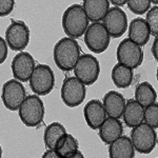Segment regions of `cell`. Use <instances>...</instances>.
<instances>
[{
	"mask_svg": "<svg viewBox=\"0 0 158 158\" xmlns=\"http://www.w3.org/2000/svg\"><path fill=\"white\" fill-rule=\"evenodd\" d=\"M55 85L54 72L49 65H36L30 78V88L39 96L48 95L53 91Z\"/></svg>",
	"mask_w": 158,
	"mask_h": 158,
	"instance_id": "cell-6",
	"label": "cell"
},
{
	"mask_svg": "<svg viewBox=\"0 0 158 158\" xmlns=\"http://www.w3.org/2000/svg\"><path fill=\"white\" fill-rule=\"evenodd\" d=\"M15 6V1L13 0H0V17L10 15Z\"/></svg>",
	"mask_w": 158,
	"mask_h": 158,
	"instance_id": "cell-28",
	"label": "cell"
},
{
	"mask_svg": "<svg viewBox=\"0 0 158 158\" xmlns=\"http://www.w3.org/2000/svg\"><path fill=\"white\" fill-rule=\"evenodd\" d=\"M123 127L119 119L108 117L99 128V137L106 144H111L113 141L122 136Z\"/></svg>",
	"mask_w": 158,
	"mask_h": 158,
	"instance_id": "cell-17",
	"label": "cell"
},
{
	"mask_svg": "<svg viewBox=\"0 0 158 158\" xmlns=\"http://www.w3.org/2000/svg\"><path fill=\"white\" fill-rule=\"evenodd\" d=\"M157 94L151 83L141 82L137 85L136 91H135V100L138 102L142 108L151 106V104L156 102Z\"/></svg>",
	"mask_w": 158,
	"mask_h": 158,
	"instance_id": "cell-21",
	"label": "cell"
},
{
	"mask_svg": "<svg viewBox=\"0 0 158 158\" xmlns=\"http://www.w3.org/2000/svg\"><path fill=\"white\" fill-rule=\"evenodd\" d=\"M103 27L110 37H121L128 29V17L120 7H111L103 18Z\"/></svg>",
	"mask_w": 158,
	"mask_h": 158,
	"instance_id": "cell-12",
	"label": "cell"
},
{
	"mask_svg": "<svg viewBox=\"0 0 158 158\" xmlns=\"http://www.w3.org/2000/svg\"><path fill=\"white\" fill-rule=\"evenodd\" d=\"M149 27L150 34L156 37L158 35V6H155L149 10L147 14V18L144 19Z\"/></svg>",
	"mask_w": 158,
	"mask_h": 158,
	"instance_id": "cell-26",
	"label": "cell"
},
{
	"mask_svg": "<svg viewBox=\"0 0 158 158\" xmlns=\"http://www.w3.org/2000/svg\"><path fill=\"white\" fill-rule=\"evenodd\" d=\"M42 158H61L55 150H48L44 154L42 155Z\"/></svg>",
	"mask_w": 158,
	"mask_h": 158,
	"instance_id": "cell-30",
	"label": "cell"
},
{
	"mask_svg": "<svg viewBox=\"0 0 158 158\" xmlns=\"http://www.w3.org/2000/svg\"><path fill=\"white\" fill-rule=\"evenodd\" d=\"M112 80L118 89H127L133 82V72L131 69L117 63L112 70Z\"/></svg>",
	"mask_w": 158,
	"mask_h": 158,
	"instance_id": "cell-22",
	"label": "cell"
},
{
	"mask_svg": "<svg viewBox=\"0 0 158 158\" xmlns=\"http://www.w3.org/2000/svg\"><path fill=\"white\" fill-rule=\"evenodd\" d=\"M2 156V149H1V146H0V158Z\"/></svg>",
	"mask_w": 158,
	"mask_h": 158,
	"instance_id": "cell-34",
	"label": "cell"
},
{
	"mask_svg": "<svg viewBox=\"0 0 158 158\" xmlns=\"http://www.w3.org/2000/svg\"><path fill=\"white\" fill-rule=\"evenodd\" d=\"M152 54H153V57H154L155 59H157L158 58V38H155L154 42H153Z\"/></svg>",
	"mask_w": 158,
	"mask_h": 158,
	"instance_id": "cell-31",
	"label": "cell"
},
{
	"mask_svg": "<svg viewBox=\"0 0 158 158\" xmlns=\"http://www.w3.org/2000/svg\"><path fill=\"white\" fill-rule=\"evenodd\" d=\"M83 115H85L86 124L93 130H98L106 118L103 104L97 99L90 100L85 104L83 109Z\"/></svg>",
	"mask_w": 158,
	"mask_h": 158,
	"instance_id": "cell-14",
	"label": "cell"
},
{
	"mask_svg": "<svg viewBox=\"0 0 158 158\" xmlns=\"http://www.w3.org/2000/svg\"><path fill=\"white\" fill-rule=\"evenodd\" d=\"M129 39L132 40L139 47L146 45L150 40V31L147 25L146 20L141 17L135 18L129 25Z\"/></svg>",
	"mask_w": 158,
	"mask_h": 158,
	"instance_id": "cell-18",
	"label": "cell"
},
{
	"mask_svg": "<svg viewBox=\"0 0 158 158\" xmlns=\"http://www.w3.org/2000/svg\"><path fill=\"white\" fill-rule=\"evenodd\" d=\"M110 4H113V6H115V7H119V6H124V4H127V1L126 0H121V1L111 0V1H110Z\"/></svg>",
	"mask_w": 158,
	"mask_h": 158,
	"instance_id": "cell-32",
	"label": "cell"
},
{
	"mask_svg": "<svg viewBox=\"0 0 158 158\" xmlns=\"http://www.w3.org/2000/svg\"><path fill=\"white\" fill-rule=\"evenodd\" d=\"M111 37L101 22L90 24L85 33V42L88 49L95 54H100L109 48Z\"/></svg>",
	"mask_w": 158,
	"mask_h": 158,
	"instance_id": "cell-8",
	"label": "cell"
},
{
	"mask_svg": "<svg viewBox=\"0 0 158 158\" xmlns=\"http://www.w3.org/2000/svg\"><path fill=\"white\" fill-rule=\"evenodd\" d=\"M30 41V30L23 21H13L6 31V42L13 51H22Z\"/></svg>",
	"mask_w": 158,
	"mask_h": 158,
	"instance_id": "cell-10",
	"label": "cell"
},
{
	"mask_svg": "<svg viewBox=\"0 0 158 158\" xmlns=\"http://www.w3.org/2000/svg\"><path fill=\"white\" fill-rule=\"evenodd\" d=\"M144 123L156 130L158 127V104L155 102L143 109Z\"/></svg>",
	"mask_w": 158,
	"mask_h": 158,
	"instance_id": "cell-25",
	"label": "cell"
},
{
	"mask_svg": "<svg viewBox=\"0 0 158 158\" xmlns=\"http://www.w3.org/2000/svg\"><path fill=\"white\" fill-rule=\"evenodd\" d=\"M89 21L100 22L110 10L109 0H85L82 4Z\"/></svg>",
	"mask_w": 158,
	"mask_h": 158,
	"instance_id": "cell-16",
	"label": "cell"
},
{
	"mask_svg": "<svg viewBox=\"0 0 158 158\" xmlns=\"http://www.w3.org/2000/svg\"><path fill=\"white\" fill-rule=\"evenodd\" d=\"M102 104L106 115L111 118L119 119L122 117L126 106V99L119 92L110 91L104 95Z\"/></svg>",
	"mask_w": 158,
	"mask_h": 158,
	"instance_id": "cell-15",
	"label": "cell"
},
{
	"mask_svg": "<svg viewBox=\"0 0 158 158\" xmlns=\"http://www.w3.org/2000/svg\"><path fill=\"white\" fill-rule=\"evenodd\" d=\"M116 56L119 64L131 70L138 68L143 60V52L141 47L137 45L129 38L121 40L117 48Z\"/></svg>",
	"mask_w": 158,
	"mask_h": 158,
	"instance_id": "cell-7",
	"label": "cell"
},
{
	"mask_svg": "<svg viewBox=\"0 0 158 158\" xmlns=\"http://www.w3.org/2000/svg\"><path fill=\"white\" fill-rule=\"evenodd\" d=\"M78 141L73 135L64 134L55 147V151L61 158H67L78 151Z\"/></svg>",
	"mask_w": 158,
	"mask_h": 158,
	"instance_id": "cell-24",
	"label": "cell"
},
{
	"mask_svg": "<svg viewBox=\"0 0 158 158\" xmlns=\"http://www.w3.org/2000/svg\"><path fill=\"white\" fill-rule=\"evenodd\" d=\"M130 139H131L134 150L141 154H149L156 147V130L150 127L149 124L141 122L137 127L133 128Z\"/></svg>",
	"mask_w": 158,
	"mask_h": 158,
	"instance_id": "cell-4",
	"label": "cell"
},
{
	"mask_svg": "<svg viewBox=\"0 0 158 158\" xmlns=\"http://www.w3.org/2000/svg\"><path fill=\"white\" fill-rule=\"evenodd\" d=\"M1 99L4 106L10 111L19 110L25 99V89L23 85L16 79L6 81L2 86Z\"/></svg>",
	"mask_w": 158,
	"mask_h": 158,
	"instance_id": "cell-11",
	"label": "cell"
},
{
	"mask_svg": "<svg viewBox=\"0 0 158 158\" xmlns=\"http://www.w3.org/2000/svg\"><path fill=\"white\" fill-rule=\"evenodd\" d=\"M89 27V19L80 4H72L62 15V27L68 37L76 39L85 35Z\"/></svg>",
	"mask_w": 158,
	"mask_h": 158,
	"instance_id": "cell-2",
	"label": "cell"
},
{
	"mask_svg": "<svg viewBox=\"0 0 158 158\" xmlns=\"http://www.w3.org/2000/svg\"><path fill=\"white\" fill-rule=\"evenodd\" d=\"M67 158H85V156H83V154L81 152L77 151L76 153H74L73 155H71V156H69Z\"/></svg>",
	"mask_w": 158,
	"mask_h": 158,
	"instance_id": "cell-33",
	"label": "cell"
},
{
	"mask_svg": "<svg viewBox=\"0 0 158 158\" xmlns=\"http://www.w3.org/2000/svg\"><path fill=\"white\" fill-rule=\"evenodd\" d=\"M152 1L150 0H129L127 1L130 11L136 15H143L151 7Z\"/></svg>",
	"mask_w": 158,
	"mask_h": 158,
	"instance_id": "cell-27",
	"label": "cell"
},
{
	"mask_svg": "<svg viewBox=\"0 0 158 158\" xmlns=\"http://www.w3.org/2000/svg\"><path fill=\"white\" fill-rule=\"evenodd\" d=\"M35 69V60L27 52H20L13 58L12 72L16 80L27 82L30 80Z\"/></svg>",
	"mask_w": 158,
	"mask_h": 158,
	"instance_id": "cell-13",
	"label": "cell"
},
{
	"mask_svg": "<svg viewBox=\"0 0 158 158\" xmlns=\"http://www.w3.org/2000/svg\"><path fill=\"white\" fill-rule=\"evenodd\" d=\"M123 121L129 128H135L143 121V108L135 99H130L124 106Z\"/></svg>",
	"mask_w": 158,
	"mask_h": 158,
	"instance_id": "cell-20",
	"label": "cell"
},
{
	"mask_svg": "<svg viewBox=\"0 0 158 158\" xmlns=\"http://www.w3.org/2000/svg\"><path fill=\"white\" fill-rule=\"evenodd\" d=\"M75 77L85 85H91L97 81L100 74V65L97 58L91 54H83L79 57L74 67Z\"/></svg>",
	"mask_w": 158,
	"mask_h": 158,
	"instance_id": "cell-5",
	"label": "cell"
},
{
	"mask_svg": "<svg viewBox=\"0 0 158 158\" xmlns=\"http://www.w3.org/2000/svg\"><path fill=\"white\" fill-rule=\"evenodd\" d=\"M135 150L131 139L128 136H122L110 144L109 157L110 158H134Z\"/></svg>",
	"mask_w": 158,
	"mask_h": 158,
	"instance_id": "cell-19",
	"label": "cell"
},
{
	"mask_svg": "<svg viewBox=\"0 0 158 158\" xmlns=\"http://www.w3.org/2000/svg\"><path fill=\"white\" fill-rule=\"evenodd\" d=\"M64 134H67L65 128L59 122H53L49 124L44 130V135H43L45 147L49 150H55L57 142Z\"/></svg>",
	"mask_w": 158,
	"mask_h": 158,
	"instance_id": "cell-23",
	"label": "cell"
},
{
	"mask_svg": "<svg viewBox=\"0 0 158 158\" xmlns=\"http://www.w3.org/2000/svg\"><path fill=\"white\" fill-rule=\"evenodd\" d=\"M80 57V45L76 39L63 37L54 47V61L60 70L70 72L74 70Z\"/></svg>",
	"mask_w": 158,
	"mask_h": 158,
	"instance_id": "cell-1",
	"label": "cell"
},
{
	"mask_svg": "<svg viewBox=\"0 0 158 158\" xmlns=\"http://www.w3.org/2000/svg\"><path fill=\"white\" fill-rule=\"evenodd\" d=\"M86 96L85 85L77 78L68 77L61 86V99L69 108H76L83 102Z\"/></svg>",
	"mask_w": 158,
	"mask_h": 158,
	"instance_id": "cell-9",
	"label": "cell"
},
{
	"mask_svg": "<svg viewBox=\"0 0 158 158\" xmlns=\"http://www.w3.org/2000/svg\"><path fill=\"white\" fill-rule=\"evenodd\" d=\"M19 117L27 127H37L44 118V104L39 96H27L19 108Z\"/></svg>",
	"mask_w": 158,
	"mask_h": 158,
	"instance_id": "cell-3",
	"label": "cell"
},
{
	"mask_svg": "<svg viewBox=\"0 0 158 158\" xmlns=\"http://www.w3.org/2000/svg\"><path fill=\"white\" fill-rule=\"evenodd\" d=\"M7 44L6 42V39H3L2 37H0V64L6 61V57H7Z\"/></svg>",
	"mask_w": 158,
	"mask_h": 158,
	"instance_id": "cell-29",
	"label": "cell"
}]
</instances>
